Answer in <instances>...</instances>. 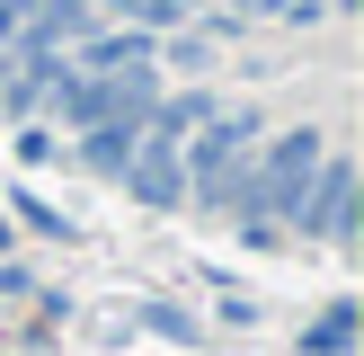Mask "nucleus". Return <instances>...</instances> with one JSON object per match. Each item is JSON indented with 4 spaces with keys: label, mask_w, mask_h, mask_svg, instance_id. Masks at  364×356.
Returning <instances> with one entry per match:
<instances>
[{
    "label": "nucleus",
    "mask_w": 364,
    "mask_h": 356,
    "mask_svg": "<svg viewBox=\"0 0 364 356\" xmlns=\"http://www.w3.org/2000/svg\"><path fill=\"white\" fill-rule=\"evenodd\" d=\"M178 142H187V134H160V125H142V134H134L124 178H134L142 205H178V196H187V160H178Z\"/></svg>",
    "instance_id": "7ed1b4c3"
},
{
    "label": "nucleus",
    "mask_w": 364,
    "mask_h": 356,
    "mask_svg": "<svg viewBox=\"0 0 364 356\" xmlns=\"http://www.w3.org/2000/svg\"><path fill=\"white\" fill-rule=\"evenodd\" d=\"M142 116H151V107H142ZM142 116H107V125H80V160H89V169H124V152H134Z\"/></svg>",
    "instance_id": "423d86ee"
},
{
    "label": "nucleus",
    "mask_w": 364,
    "mask_h": 356,
    "mask_svg": "<svg viewBox=\"0 0 364 356\" xmlns=\"http://www.w3.org/2000/svg\"><path fill=\"white\" fill-rule=\"evenodd\" d=\"M347 338H355V303H338V312L320 320V330L302 338V347H311V356H338V347H347Z\"/></svg>",
    "instance_id": "9d476101"
},
{
    "label": "nucleus",
    "mask_w": 364,
    "mask_h": 356,
    "mask_svg": "<svg viewBox=\"0 0 364 356\" xmlns=\"http://www.w3.org/2000/svg\"><path fill=\"white\" fill-rule=\"evenodd\" d=\"M63 71H151V27L98 36V45H80V63H63Z\"/></svg>",
    "instance_id": "39448f33"
},
{
    "label": "nucleus",
    "mask_w": 364,
    "mask_h": 356,
    "mask_svg": "<svg viewBox=\"0 0 364 356\" xmlns=\"http://www.w3.org/2000/svg\"><path fill=\"white\" fill-rule=\"evenodd\" d=\"M213 116V98H205V89H196V98H169V107H151V116H142V125H160V134H196V125H205Z\"/></svg>",
    "instance_id": "6e6552de"
},
{
    "label": "nucleus",
    "mask_w": 364,
    "mask_h": 356,
    "mask_svg": "<svg viewBox=\"0 0 364 356\" xmlns=\"http://www.w3.org/2000/svg\"><path fill=\"white\" fill-rule=\"evenodd\" d=\"M116 18H134V27H187V9L196 0H107Z\"/></svg>",
    "instance_id": "0eeeda50"
},
{
    "label": "nucleus",
    "mask_w": 364,
    "mask_h": 356,
    "mask_svg": "<svg viewBox=\"0 0 364 356\" xmlns=\"http://www.w3.org/2000/svg\"><path fill=\"white\" fill-rule=\"evenodd\" d=\"M231 18H294V27H311L320 0H231Z\"/></svg>",
    "instance_id": "1a4fd4ad"
},
{
    "label": "nucleus",
    "mask_w": 364,
    "mask_h": 356,
    "mask_svg": "<svg viewBox=\"0 0 364 356\" xmlns=\"http://www.w3.org/2000/svg\"><path fill=\"white\" fill-rule=\"evenodd\" d=\"M311 169H320V134H311V125H294L284 142H267V160H249V178H240L231 205H249L258 223H284V214H302Z\"/></svg>",
    "instance_id": "f257e3e1"
},
{
    "label": "nucleus",
    "mask_w": 364,
    "mask_h": 356,
    "mask_svg": "<svg viewBox=\"0 0 364 356\" xmlns=\"http://www.w3.org/2000/svg\"><path fill=\"white\" fill-rule=\"evenodd\" d=\"M302 231H320V241H347V223H355V160H329L320 152V169H311V187H302V214H294Z\"/></svg>",
    "instance_id": "20e7f679"
},
{
    "label": "nucleus",
    "mask_w": 364,
    "mask_h": 356,
    "mask_svg": "<svg viewBox=\"0 0 364 356\" xmlns=\"http://www.w3.org/2000/svg\"><path fill=\"white\" fill-rule=\"evenodd\" d=\"M249 152H258V116H223V125L205 116L196 152H178V160H187V196L231 205V196H240V178H249Z\"/></svg>",
    "instance_id": "f03ea898"
}]
</instances>
